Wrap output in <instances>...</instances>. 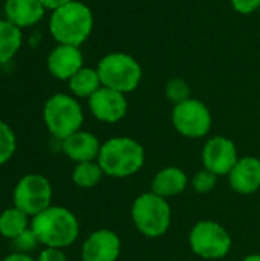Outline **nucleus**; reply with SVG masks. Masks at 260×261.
Masks as SVG:
<instances>
[{
	"mask_svg": "<svg viewBox=\"0 0 260 261\" xmlns=\"http://www.w3.org/2000/svg\"><path fill=\"white\" fill-rule=\"evenodd\" d=\"M233 191L248 196L260 190V159L254 156L239 158L227 176Z\"/></svg>",
	"mask_w": 260,
	"mask_h": 261,
	"instance_id": "obj_14",
	"label": "nucleus"
},
{
	"mask_svg": "<svg viewBox=\"0 0 260 261\" xmlns=\"http://www.w3.org/2000/svg\"><path fill=\"white\" fill-rule=\"evenodd\" d=\"M93 31V14L90 8L72 0L51 12L49 32L57 44L81 46Z\"/></svg>",
	"mask_w": 260,
	"mask_h": 261,
	"instance_id": "obj_2",
	"label": "nucleus"
},
{
	"mask_svg": "<svg viewBox=\"0 0 260 261\" xmlns=\"http://www.w3.org/2000/svg\"><path fill=\"white\" fill-rule=\"evenodd\" d=\"M97 70L104 87L113 89L124 95L133 92L143 78V67L135 57L126 52H110L104 55Z\"/></svg>",
	"mask_w": 260,
	"mask_h": 261,
	"instance_id": "obj_6",
	"label": "nucleus"
},
{
	"mask_svg": "<svg viewBox=\"0 0 260 261\" xmlns=\"http://www.w3.org/2000/svg\"><path fill=\"white\" fill-rule=\"evenodd\" d=\"M2 261H37L34 260L29 254H23V252H12V254H9V255H6L5 258Z\"/></svg>",
	"mask_w": 260,
	"mask_h": 261,
	"instance_id": "obj_29",
	"label": "nucleus"
},
{
	"mask_svg": "<svg viewBox=\"0 0 260 261\" xmlns=\"http://www.w3.org/2000/svg\"><path fill=\"white\" fill-rule=\"evenodd\" d=\"M61 150L75 164L89 162L98 159L101 142L93 133L78 130L61 141Z\"/></svg>",
	"mask_w": 260,
	"mask_h": 261,
	"instance_id": "obj_15",
	"label": "nucleus"
},
{
	"mask_svg": "<svg viewBox=\"0 0 260 261\" xmlns=\"http://www.w3.org/2000/svg\"><path fill=\"white\" fill-rule=\"evenodd\" d=\"M14 206L26 213L31 219L51 206L52 185L48 177L38 173L25 174L12 191Z\"/></svg>",
	"mask_w": 260,
	"mask_h": 261,
	"instance_id": "obj_8",
	"label": "nucleus"
},
{
	"mask_svg": "<svg viewBox=\"0 0 260 261\" xmlns=\"http://www.w3.org/2000/svg\"><path fill=\"white\" fill-rule=\"evenodd\" d=\"M135 228L149 239L162 237L172 225V208L167 199L150 193L138 196L130 210Z\"/></svg>",
	"mask_w": 260,
	"mask_h": 261,
	"instance_id": "obj_4",
	"label": "nucleus"
},
{
	"mask_svg": "<svg viewBox=\"0 0 260 261\" xmlns=\"http://www.w3.org/2000/svg\"><path fill=\"white\" fill-rule=\"evenodd\" d=\"M121 254V240L110 229H97L81 246V261H116Z\"/></svg>",
	"mask_w": 260,
	"mask_h": 261,
	"instance_id": "obj_12",
	"label": "nucleus"
},
{
	"mask_svg": "<svg viewBox=\"0 0 260 261\" xmlns=\"http://www.w3.org/2000/svg\"><path fill=\"white\" fill-rule=\"evenodd\" d=\"M31 228L44 248L64 249L74 245L80 236L77 216L64 206L51 205L31 219Z\"/></svg>",
	"mask_w": 260,
	"mask_h": 261,
	"instance_id": "obj_1",
	"label": "nucleus"
},
{
	"mask_svg": "<svg viewBox=\"0 0 260 261\" xmlns=\"http://www.w3.org/2000/svg\"><path fill=\"white\" fill-rule=\"evenodd\" d=\"M43 121L49 133L63 141L72 133L81 130L84 113L81 104L74 95L55 93L44 102Z\"/></svg>",
	"mask_w": 260,
	"mask_h": 261,
	"instance_id": "obj_5",
	"label": "nucleus"
},
{
	"mask_svg": "<svg viewBox=\"0 0 260 261\" xmlns=\"http://www.w3.org/2000/svg\"><path fill=\"white\" fill-rule=\"evenodd\" d=\"M190 93H192L190 86L182 78H172L166 84V96H167V99L173 106H176V104H179V102L192 98Z\"/></svg>",
	"mask_w": 260,
	"mask_h": 261,
	"instance_id": "obj_23",
	"label": "nucleus"
},
{
	"mask_svg": "<svg viewBox=\"0 0 260 261\" xmlns=\"http://www.w3.org/2000/svg\"><path fill=\"white\" fill-rule=\"evenodd\" d=\"M87 106L95 119L106 124H115L127 115L129 102L124 93L101 86L89 99Z\"/></svg>",
	"mask_w": 260,
	"mask_h": 261,
	"instance_id": "obj_11",
	"label": "nucleus"
},
{
	"mask_svg": "<svg viewBox=\"0 0 260 261\" xmlns=\"http://www.w3.org/2000/svg\"><path fill=\"white\" fill-rule=\"evenodd\" d=\"M5 18L20 29L35 26L44 17L46 8L38 0H6Z\"/></svg>",
	"mask_w": 260,
	"mask_h": 261,
	"instance_id": "obj_16",
	"label": "nucleus"
},
{
	"mask_svg": "<svg viewBox=\"0 0 260 261\" xmlns=\"http://www.w3.org/2000/svg\"><path fill=\"white\" fill-rule=\"evenodd\" d=\"M172 124L176 132L190 139H199L210 133L213 118L210 109L196 98H188L172 110Z\"/></svg>",
	"mask_w": 260,
	"mask_h": 261,
	"instance_id": "obj_9",
	"label": "nucleus"
},
{
	"mask_svg": "<svg viewBox=\"0 0 260 261\" xmlns=\"http://www.w3.org/2000/svg\"><path fill=\"white\" fill-rule=\"evenodd\" d=\"M242 261H260L259 254H251V255H247L245 258H242Z\"/></svg>",
	"mask_w": 260,
	"mask_h": 261,
	"instance_id": "obj_30",
	"label": "nucleus"
},
{
	"mask_svg": "<svg viewBox=\"0 0 260 261\" xmlns=\"http://www.w3.org/2000/svg\"><path fill=\"white\" fill-rule=\"evenodd\" d=\"M188 243L193 254L204 260H221L228 255L233 246L230 232L213 220L195 223L188 236Z\"/></svg>",
	"mask_w": 260,
	"mask_h": 261,
	"instance_id": "obj_7",
	"label": "nucleus"
},
{
	"mask_svg": "<svg viewBox=\"0 0 260 261\" xmlns=\"http://www.w3.org/2000/svg\"><path fill=\"white\" fill-rule=\"evenodd\" d=\"M23 44L21 29L11 21L0 20V64L11 61L20 50Z\"/></svg>",
	"mask_w": 260,
	"mask_h": 261,
	"instance_id": "obj_19",
	"label": "nucleus"
},
{
	"mask_svg": "<svg viewBox=\"0 0 260 261\" xmlns=\"http://www.w3.org/2000/svg\"><path fill=\"white\" fill-rule=\"evenodd\" d=\"M17 150V138L14 130L0 119V165H5Z\"/></svg>",
	"mask_w": 260,
	"mask_h": 261,
	"instance_id": "obj_22",
	"label": "nucleus"
},
{
	"mask_svg": "<svg viewBox=\"0 0 260 261\" xmlns=\"http://www.w3.org/2000/svg\"><path fill=\"white\" fill-rule=\"evenodd\" d=\"M12 243H14L17 252H23V254H29L31 251H34L40 245V242H38V239H37V236L31 226L25 232H21L18 237H15L12 240Z\"/></svg>",
	"mask_w": 260,
	"mask_h": 261,
	"instance_id": "obj_25",
	"label": "nucleus"
},
{
	"mask_svg": "<svg viewBox=\"0 0 260 261\" xmlns=\"http://www.w3.org/2000/svg\"><path fill=\"white\" fill-rule=\"evenodd\" d=\"M239 161L236 144L227 136L210 138L202 148V164L204 168L213 174L228 176L236 162Z\"/></svg>",
	"mask_w": 260,
	"mask_h": 261,
	"instance_id": "obj_10",
	"label": "nucleus"
},
{
	"mask_svg": "<svg viewBox=\"0 0 260 261\" xmlns=\"http://www.w3.org/2000/svg\"><path fill=\"white\" fill-rule=\"evenodd\" d=\"M188 184L187 174L178 167H166L159 170L152 180V191L164 199L181 194Z\"/></svg>",
	"mask_w": 260,
	"mask_h": 261,
	"instance_id": "obj_17",
	"label": "nucleus"
},
{
	"mask_svg": "<svg viewBox=\"0 0 260 261\" xmlns=\"http://www.w3.org/2000/svg\"><path fill=\"white\" fill-rule=\"evenodd\" d=\"M37 261H67L66 254L63 252V249H57V248H44L40 254Z\"/></svg>",
	"mask_w": 260,
	"mask_h": 261,
	"instance_id": "obj_27",
	"label": "nucleus"
},
{
	"mask_svg": "<svg viewBox=\"0 0 260 261\" xmlns=\"http://www.w3.org/2000/svg\"><path fill=\"white\" fill-rule=\"evenodd\" d=\"M46 9H49V11H55V9H58V8H61L63 5H66V3H69V2H72V0H38Z\"/></svg>",
	"mask_w": 260,
	"mask_h": 261,
	"instance_id": "obj_28",
	"label": "nucleus"
},
{
	"mask_svg": "<svg viewBox=\"0 0 260 261\" xmlns=\"http://www.w3.org/2000/svg\"><path fill=\"white\" fill-rule=\"evenodd\" d=\"M97 162L104 176L124 179L136 174L146 162L144 147L133 138L116 136L101 144Z\"/></svg>",
	"mask_w": 260,
	"mask_h": 261,
	"instance_id": "obj_3",
	"label": "nucleus"
},
{
	"mask_svg": "<svg viewBox=\"0 0 260 261\" xmlns=\"http://www.w3.org/2000/svg\"><path fill=\"white\" fill-rule=\"evenodd\" d=\"M104 176V171L101 170L100 164L97 161L89 162H80L75 164L72 170V182L83 190H89L97 187Z\"/></svg>",
	"mask_w": 260,
	"mask_h": 261,
	"instance_id": "obj_21",
	"label": "nucleus"
},
{
	"mask_svg": "<svg viewBox=\"0 0 260 261\" xmlns=\"http://www.w3.org/2000/svg\"><path fill=\"white\" fill-rule=\"evenodd\" d=\"M218 185V176L213 174L208 170H201L192 177V188L199 194H208L211 193Z\"/></svg>",
	"mask_w": 260,
	"mask_h": 261,
	"instance_id": "obj_24",
	"label": "nucleus"
},
{
	"mask_svg": "<svg viewBox=\"0 0 260 261\" xmlns=\"http://www.w3.org/2000/svg\"><path fill=\"white\" fill-rule=\"evenodd\" d=\"M31 217L21 210L12 206L6 208L0 214V236L9 240H14L21 232H25L31 226Z\"/></svg>",
	"mask_w": 260,
	"mask_h": 261,
	"instance_id": "obj_20",
	"label": "nucleus"
},
{
	"mask_svg": "<svg viewBox=\"0 0 260 261\" xmlns=\"http://www.w3.org/2000/svg\"><path fill=\"white\" fill-rule=\"evenodd\" d=\"M67 83H69V90L75 98H86V99H89L103 86L97 67L93 69L86 66H83Z\"/></svg>",
	"mask_w": 260,
	"mask_h": 261,
	"instance_id": "obj_18",
	"label": "nucleus"
},
{
	"mask_svg": "<svg viewBox=\"0 0 260 261\" xmlns=\"http://www.w3.org/2000/svg\"><path fill=\"white\" fill-rule=\"evenodd\" d=\"M46 66L54 78L60 81H69L84 66V57L78 46L57 44L49 52Z\"/></svg>",
	"mask_w": 260,
	"mask_h": 261,
	"instance_id": "obj_13",
	"label": "nucleus"
},
{
	"mask_svg": "<svg viewBox=\"0 0 260 261\" xmlns=\"http://www.w3.org/2000/svg\"><path fill=\"white\" fill-rule=\"evenodd\" d=\"M231 8L242 15H251L260 9V0H230Z\"/></svg>",
	"mask_w": 260,
	"mask_h": 261,
	"instance_id": "obj_26",
	"label": "nucleus"
}]
</instances>
